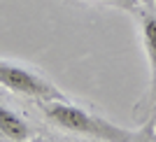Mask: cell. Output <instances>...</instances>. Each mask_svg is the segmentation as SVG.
Here are the masks:
<instances>
[{"label":"cell","mask_w":156,"mask_h":142,"mask_svg":"<svg viewBox=\"0 0 156 142\" xmlns=\"http://www.w3.org/2000/svg\"><path fill=\"white\" fill-rule=\"evenodd\" d=\"M40 107H42V114L47 116V121H51L56 128L77 137H86V140L96 142H133L137 135V130L121 128L119 123L96 114L89 107L70 103L68 98L44 100V103H40Z\"/></svg>","instance_id":"cell-1"},{"label":"cell","mask_w":156,"mask_h":142,"mask_svg":"<svg viewBox=\"0 0 156 142\" xmlns=\"http://www.w3.org/2000/svg\"><path fill=\"white\" fill-rule=\"evenodd\" d=\"M0 86L9 89L12 93L33 98L37 103L44 100H63L65 93L54 84L51 79H47L44 75L35 72L33 68L19 65L14 61L0 58Z\"/></svg>","instance_id":"cell-2"},{"label":"cell","mask_w":156,"mask_h":142,"mask_svg":"<svg viewBox=\"0 0 156 142\" xmlns=\"http://www.w3.org/2000/svg\"><path fill=\"white\" fill-rule=\"evenodd\" d=\"M137 14V30H140V42H142L144 56L149 63V86L147 93L133 110L135 121H144L156 114V9L149 7H135Z\"/></svg>","instance_id":"cell-3"},{"label":"cell","mask_w":156,"mask_h":142,"mask_svg":"<svg viewBox=\"0 0 156 142\" xmlns=\"http://www.w3.org/2000/svg\"><path fill=\"white\" fill-rule=\"evenodd\" d=\"M0 137L7 142H28L33 137L30 123L5 103H0Z\"/></svg>","instance_id":"cell-4"},{"label":"cell","mask_w":156,"mask_h":142,"mask_svg":"<svg viewBox=\"0 0 156 142\" xmlns=\"http://www.w3.org/2000/svg\"><path fill=\"white\" fill-rule=\"evenodd\" d=\"M77 2H91V5H107V7H119L126 12H135L140 0H77Z\"/></svg>","instance_id":"cell-5"},{"label":"cell","mask_w":156,"mask_h":142,"mask_svg":"<svg viewBox=\"0 0 156 142\" xmlns=\"http://www.w3.org/2000/svg\"><path fill=\"white\" fill-rule=\"evenodd\" d=\"M133 142H154V121H147V123H142V128L137 130V135H135V140Z\"/></svg>","instance_id":"cell-6"},{"label":"cell","mask_w":156,"mask_h":142,"mask_svg":"<svg viewBox=\"0 0 156 142\" xmlns=\"http://www.w3.org/2000/svg\"><path fill=\"white\" fill-rule=\"evenodd\" d=\"M140 2H147V5H154L156 0H140Z\"/></svg>","instance_id":"cell-7"}]
</instances>
